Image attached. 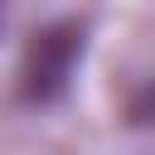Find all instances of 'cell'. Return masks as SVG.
<instances>
[{
  "instance_id": "6da1fadb",
  "label": "cell",
  "mask_w": 155,
  "mask_h": 155,
  "mask_svg": "<svg viewBox=\"0 0 155 155\" xmlns=\"http://www.w3.org/2000/svg\"><path fill=\"white\" fill-rule=\"evenodd\" d=\"M82 44H87V29L78 19L44 24L24 44V58H19V102H29V107L63 102L73 87V73L82 63Z\"/></svg>"
},
{
  "instance_id": "7a4b0ae2",
  "label": "cell",
  "mask_w": 155,
  "mask_h": 155,
  "mask_svg": "<svg viewBox=\"0 0 155 155\" xmlns=\"http://www.w3.org/2000/svg\"><path fill=\"white\" fill-rule=\"evenodd\" d=\"M131 121H136V126H150V121H155V82L131 102Z\"/></svg>"
}]
</instances>
